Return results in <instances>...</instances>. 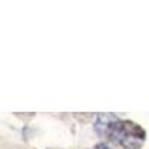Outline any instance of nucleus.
Instances as JSON below:
<instances>
[{
	"label": "nucleus",
	"mask_w": 149,
	"mask_h": 149,
	"mask_svg": "<svg viewBox=\"0 0 149 149\" xmlns=\"http://www.w3.org/2000/svg\"><path fill=\"white\" fill-rule=\"evenodd\" d=\"M94 149H112V148H110L107 143H98V145H97Z\"/></svg>",
	"instance_id": "2"
},
{
	"label": "nucleus",
	"mask_w": 149,
	"mask_h": 149,
	"mask_svg": "<svg viewBox=\"0 0 149 149\" xmlns=\"http://www.w3.org/2000/svg\"><path fill=\"white\" fill-rule=\"evenodd\" d=\"M112 140H115L125 149H140L146 140L145 130L133 121H119L116 119L109 127L106 133Z\"/></svg>",
	"instance_id": "1"
}]
</instances>
